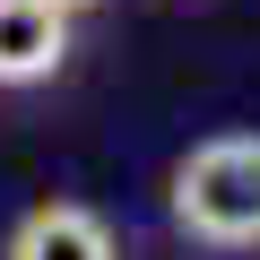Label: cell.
Listing matches in <instances>:
<instances>
[{
    "label": "cell",
    "mask_w": 260,
    "mask_h": 260,
    "mask_svg": "<svg viewBox=\"0 0 260 260\" xmlns=\"http://www.w3.org/2000/svg\"><path fill=\"white\" fill-rule=\"evenodd\" d=\"M165 208L191 243L208 251H260V130H225V139H200L174 182Z\"/></svg>",
    "instance_id": "1"
},
{
    "label": "cell",
    "mask_w": 260,
    "mask_h": 260,
    "mask_svg": "<svg viewBox=\"0 0 260 260\" xmlns=\"http://www.w3.org/2000/svg\"><path fill=\"white\" fill-rule=\"evenodd\" d=\"M0 260H121L113 251V225L78 200H44L9 225V243H0Z\"/></svg>",
    "instance_id": "2"
},
{
    "label": "cell",
    "mask_w": 260,
    "mask_h": 260,
    "mask_svg": "<svg viewBox=\"0 0 260 260\" xmlns=\"http://www.w3.org/2000/svg\"><path fill=\"white\" fill-rule=\"evenodd\" d=\"M70 61V18L52 0H0V87H44Z\"/></svg>",
    "instance_id": "3"
},
{
    "label": "cell",
    "mask_w": 260,
    "mask_h": 260,
    "mask_svg": "<svg viewBox=\"0 0 260 260\" xmlns=\"http://www.w3.org/2000/svg\"><path fill=\"white\" fill-rule=\"evenodd\" d=\"M52 9H61V18H78V9H104V0H52Z\"/></svg>",
    "instance_id": "4"
}]
</instances>
